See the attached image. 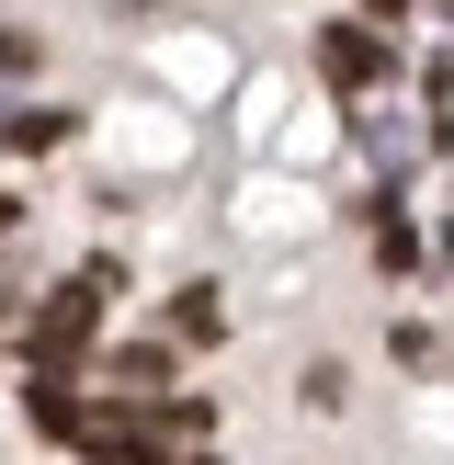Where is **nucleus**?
<instances>
[{"mask_svg": "<svg viewBox=\"0 0 454 465\" xmlns=\"http://www.w3.org/2000/svg\"><path fill=\"white\" fill-rule=\"evenodd\" d=\"M0 136H12V148H57V136H68V114H12Z\"/></svg>", "mask_w": 454, "mask_h": 465, "instance_id": "6", "label": "nucleus"}, {"mask_svg": "<svg viewBox=\"0 0 454 465\" xmlns=\"http://www.w3.org/2000/svg\"><path fill=\"white\" fill-rule=\"evenodd\" d=\"M318 68H330L340 91H375L386 80V45L363 35V23H330V35H318Z\"/></svg>", "mask_w": 454, "mask_h": 465, "instance_id": "2", "label": "nucleus"}, {"mask_svg": "<svg viewBox=\"0 0 454 465\" xmlns=\"http://www.w3.org/2000/svg\"><path fill=\"white\" fill-rule=\"evenodd\" d=\"M171 330H182V341H216V330H227V307H216V295L193 284V295H182V307H171Z\"/></svg>", "mask_w": 454, "mask_h": 465, "instance_id": "5", "label": "nucleus"}, {"mask_svg": "<svg viewBox=\"0 0 454 465\" xmlns=\"http://www.w3.org/2000/svg\"><path fill=\"white\" fill-rule=\"evenodd\" d=\"M103 295H114V272H103V262L68 272V284L35 307V363H57V375H68V363L91 352V330H103Z\"/></svg>", "mask_w": 454, "mask_h": 465, "instance_id": "1", "label": "nucleus"}, {"mask_svg": "<svg viewBox=\"0 0 454 465\" xmlns=\"http://www.w3.org/2000/svg\"><path fill=\"white\" fill-rule=\"evenodd\" d=\"M114 375H125V386H159V375H171V352H159V341H136V352H114Z\"/></svg>", "mask_w": 454, "mask_h": 465, "instance_id": "7", "label": "nucleus"}, {"mask_svg": "<svg viewBox=\"0 0 454 465\" xmlns=\"http://www.w3.org/2000/svg\"><path fill=\"white\" fill-rule=\"evenodd\" d=\"M23 409H35V431H68V443H80V398H68V375H57V363H35Z\"/></svg>", "mask_w": 454, "mask_h": 465, "instance_id": "4", "label": "nucleus"}, {"mask_svg": "<svg viewBox=\"0 0 454 465\" xmlns=\"http://www.w3.org/2000/svg\"><path fill=\"white\" fill-rule=\"evenodd\" d=\"M0 307H12V272H0Z\"/></svg>", "mask_w": 454, "mask_h": 465, "instance_id": "8", "label": "nucleus"}, {"mask_svg": "<svg viewBox=\"0 0 454 465\" xmlns=\"http://www.w3.org/2000/svg\"><path fill=\"white\" fill-rule=\"evenodd\" d=\"M80 454H91V465H159V443H148L136 420H80Z\"/></svg>", "mask_w": 454, "mask_h": 465, "instance_id": "3", "label": "nucleus"}]
</instances>
